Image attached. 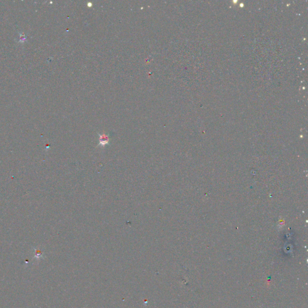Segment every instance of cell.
<instances>
[{
	"instance_id": "obj_1",
	"label": "cell",
	"mask_w": 308,
	"mask_h": 308,
	"mask_svg": "<svg viewBox=\"0 0 308 308\" xmlns=\"http://www.w3.org/2000/svg\"><path fill=\"white\" fill-rule=\"evenodd\" d=\"M99 136H100V138H99V145L105 146V145L109 143L110 139L108 137V136H106V135H102V136L99 135Z\"/></svg>"
}]
</instances>
